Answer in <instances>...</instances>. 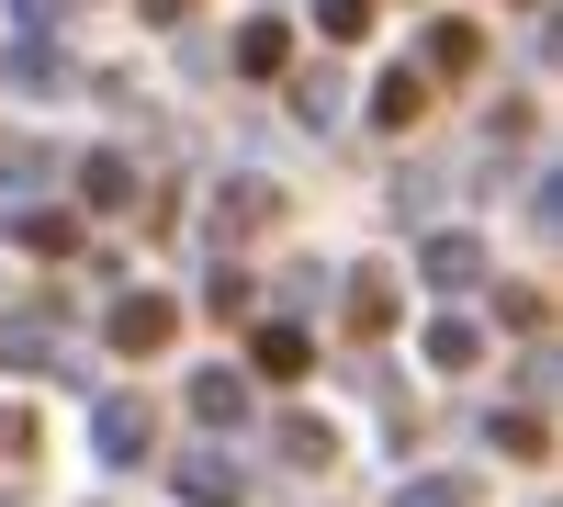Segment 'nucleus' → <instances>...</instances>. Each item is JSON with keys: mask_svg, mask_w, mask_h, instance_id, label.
Returning <instances> with one entry per match:
<instances>
[{"mask_svg": "<svg viewBox=\"0 0 563 507\" xmlns=\"http://www.w3.org/2000/svg\"><path fill=\"white\" fill-rule=\"evenodd\" d=\"M0 361H12V373H79V339H68V316L34 294V305L0 316Z\"/></svg>", "mask_w": 563, "mask_h": 507, "instance_id": "1", "label": "nucleus"}, {"mask_svg": "<svg viewBox=\"0 0 563 507\" xmlns=\"http://www.w3.org/2000/svg\"><path fill=\"white\" fill-rule=\"evenodd\" d=\"M169 339H180V305H169V294H124V305L102 316V350H113V361H158Z\"/></svg>", "mask_w": 563, "mask_h": 507, "instance_id": "2", "label": "nucleus"}, {"mask_svg": "<svg viewBox=\"0 0 563 507\" xmlns=\"http://www.w3.org/2000/svg\"><path fill=\"white\" fill-rule=\"evenodd\" d=\"M147 440H158L147 395H102L90 406V451H102V463H147Z\"/></svg>", "mask_w": 563, "mask_h": 507, "instance_id": "3", "label": "nucleus"}, {"mask_svg": "<svg viewBox=\"0 0 563 507\" xmlns=\"http://www.w3.org/2000/svg\"><path fill=\"white\" fill-rule=\"evenodd\" d=\"M271 214H282V192H271L260 169H238V180H225V192H214V214H203V225H214V249H238V238H260Z\"/></svg>", "mask_w": 563, "mask_h": 507, "instance_id": "4", "label": "nucleus"}, {"mask_svg": "<svg viewBox=\"0 0 563 507\" xmlns=\"http://www.w3.org/2000/svg\"><path fill=\"white\" fill-rule=\"evenodd\" d=\"M417 271H429V294H474L485 283V238L474 225H440V238L417 249Z\"/></svg>", "mask_w": 563, "mask_h": 507, "instance_id": "5", "label": "nucleus"}, {"mask_svg": "<svg viewBox=\"0 0 563 507\" xmlns=\"http://www.w3.org/2000/svg\"><path fill=\"white\" fill-rule=\"evenodd\" d=\"M485 68V34L474 23H429V45H417V79H474Z\"/></svg>", "mask_w": 563, "mask_h": 507, "instance_id": "6", "label": "nucleus"}, {"mask_svg": "<svg viewBox=\"0 0 563 507\" xmlns=\"http://www.w3.org/2000/svg\"><path fill=\"white\" fill-rule=\"evenodd\" d=\"M249 485H238V463L225 451H180V507H238Z\"/></svg>", "mask_w": 563, "mask_h": 507, "instance_id": "7", "label": "nucleus"}, {"mask_svg": "<svg viewBox=\"0 0 563 507\" xmlns=\"http://www.w3.org/2000/svg\"><path fill=\"white\" fill-rule=\"evenodd\" d=\"M271 451H282L294 474H327V463H339V429H327V418H282V429H271Z\"/></svg>", "mask_w": 563, "mask_h": 507, "instance_id": "8", "label": "nucleus"}, {"mask_svg": "<svg viewBox=\"0 0 563 507\" xmlns=\"http://www.w3.org/2000/svg\"><path fill=\"white\" fill-rule=\"evenodd\" d=\"M12 249H34V260H68V249H79V214H57V203H23V214H12Z\"/></svg>", "mask_w": 563, "mask_h": 507, "instance_id": "9", "label": "nucleus"}, {"mask_svg": "<svg viewBox=\"0 0 563 507\" xmlns=\"http://www.w3.org/2000/svg\"><path fill=\"white\" fill-rule=\"evenodd\" d=\"M417 113H429V79H417V68H395V79H372V124H384V135H406Z\"/></svg>", "mask_w": 563, "mask_h": 507, "instance_id": "10", "label": "nucleus"}, {"mask_svg": "<svg viewBox=\"0 0 563 507\" xmlns=\"http://www.w3.org/2000/svg\"><path fill=\"white\" fill-rule=\"evenodd\" d=\"M192 418L203 429H238L249 418V373H192Z\"/></svg>", "mask_w": 563, "mask_h": 507, "instance_id": "11", "label": "nucleus"}, {"mask_svg": "<svg viewBox=\"0 0 563 507\" xmlns=\"http://www.w3.org/2000/svg\"><path fill=\"white\" fill-rule=\"evenodd\" d=\"M12 90H68V57L45 34H12Z\"/></svg>", "mask_w": 563, "mask_h": 507, "instance_id": "12", "label": "nucleus"}, {"mask_svg": "<svg viewBox=\"0 0 563 507\" xmlns=\"http://www.w3.org/2000/svg\"><path fill=\"white\" fill-rule=\"evenodd\" d=\"M350 328H361V339L395 328V283H384V271H350Z\"/></svg>", "mask_w": 563, "mask_h": 507, "instance_id": "13", "label": "nucleus"}, {"mask_svg": "<svg viewBox=\"0 0 563 507\" xmlns=\"http://www.w3.org/2000/svg\"><path fill=\"white\" fill-rule=\"evenodd\" d=\"M429 361H440V373H474V361H485V328H474V316H440V328H429Z\"/></svg>", "mask_w": 563, "mask_h": 507, "instance_id": "14", "label": "nucleus"}, {"mask_svg": "<svg viewBox=\"0 0 563 507\" xmlns=\"http://www.w3.org/2000/svg\"><path fill=\"white\" fill-rule=\"evenodd\" d=\"M305 361H316V339L294 328V316H282V328H260V373H271V384H294Z\"/></svg>", "mask_w": 563, "mask_h": 507, "instance_id": "15", "label": "nucleus"}, {"mask_svg": "<svg viewBox=\"0 0 563 507\" xmlns=\"http://www.w3.org/2000/svg\"><path fill=\"white\" fill-rule=\"evenodd\" d=\"M496 451H507V463H541V451H552L541 406H507V418H496Z\"/></svg>", "mask_w": 563, "mask_h": 507, "instance_id": "16", "label": "nucleus"}, {"mask_svg": "<svg viewBox=\"0 0 563 507\" xmlns=\"http://www.w3.org/2000/svg\"><path fill=\"white\" fill-rule=\"evenodd\" d=\"M79 192H90V214H124V203H135V169H124V158H90Z\"/></svg>", "mask_w": 563, "mask_h": 507, "instance_id": "17", "label": "nucleus"}, {"mask_svg": "<svg viewBox=\"0 0 563 507\" xmlns=\"http://www.w3.org/2000/svg\"><path fill=\"white\" fill-rule=\"evenodd\" d=\"M395 507H474V485H462V474H406Z\"/></svg>", "mask_w": 563, "mask_h": 507, "instance_id": "18", "label": "nucleus"}, {"mask_svg": "<svg viewBox=\"0 0 563 507\" xmlns=\"http://www.w3.org/2000/svg\"><path fill=\"white\" fill-rule=\"evenodd\" d=\"M238 68H249V79H282V23H271V12L238 34Z\"/></svg>", "mask_w": 563, "mask_h": 507, "instance_id": "19", "label": "nucleus"}, {"mask_svg": "<svg viewBox=\"0 0 563 507\" xmlns=\"http://www.w3.org/2000/svg\"><path fill=\"white\" fill-rule=\"evenodd\" d=\"M294 113H305V124H339V79L305 68V79H294Z\"/></svg>", "mask_w": 563, "mask_h": 507, "instance_id": "20", "label": "nucleus"}, {"mask_svg": "<svg viewBox=\"0 0 563 507\" xmlns=\"http://www.w3.org/2000/svg\"><path fill=\"white\" fill-rule=\"evenodd\" d=\"M316 34H339V45H361V34H372V0H316Z\"/></svg>", "mask_w": 563, "mask_h": 507, "instance_id": "21", "label": "nucleus"}, {"mask_svg": "<svg viewBox=\"0 0 563 507\" xmlns=\"http://www.w3.org/2000/svg\"><path fill=\"white\" fill-rule=\"evenodd\" d=\"M45 169H57L45 147H12V158H0V192H45Z\"/></svg>", "mask_w": 563, "mask_h": 507, "instance_id": "22", "label": "nucleus"}, {"mask_svg": "<svg viewBox=\"0 0 563 507\" xmlns=\"http://www.w3.org/2000/svg\"><path fill=\"white\" fill-rule=\"evenodd\" d=\"M260 294H249V271H214V283H203V316H249Z\"/></svg>", "mask_w": 563, "mask_h": 507, "instance_id": "23", "label": "nucleus"}, {"mask_svg": "<svg viewBox=\"0 0 563 507\" xmlns=\"http://www.w3.org/2000/svg\"><path fill=\"white\" fill-rule=\"evenodd\" d=\"M496 316H507V328H519V339H530V328H541V316H552V305H541L530 283H496Z\"/></svg>", "mask_w": 563, "mask_h": 507, "instance_id": "24", "label": "nucleus"}, {"mask_svg": "<svg viewBox=\"0 0 563 507\" xmlns=\"http://www.w3.org/2000/svg\"><path fill=\"white\" fill-rule=\"evenodd\" d=\"M34 451V429H23V406H0V463H23Z\"/></svg>", "mask_w": 563, "mask_h": 507, "instance_id": "25", "label": "nucleus"}, {"mask_svg": "<svg viewBox=\"0 0 563 507\" xmlns=\"http://www.w3.org/2000/svg\"><path fill=\"white\" fill-rule=\"evenodd\" d=\"M57 12H68V0H12V23H23V34H45Z\"/></svg>", "mask_w": 563, "mask_h": 507, "instance_id": "26", "label": "nucleus"}, {"mask_svg": "<svg viewBox=\"0 0 563 507\" xmlns=\"http://www.w3.org/2000/svg\"><path fill=\"white\" fill-rule=\"evenodd\" d=\"M147 23H192V0H147Z\"/></svg>", "mask_w": 563, "mask_h": 507, "instance_id": "27", "label": "nucleus"}]
</instances>
